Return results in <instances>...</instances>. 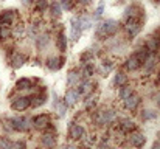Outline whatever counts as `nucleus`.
<instances>
[{
	"mask_svg": "<svg viewBox=\"0 0 160 149\" xmlns=\"http://www.w3.org/2000/svg\"><path fill=\"white\" fill-rule=\"evenodd\" d=\"M31 126H33V120L25 118V117H16V118L8 120V123H6V129L9 127L11 131H17V132L28 131Z\"/></svg>",
	"mask_w": 160,
	"mask_h": 149,
	"instance_id": "1",
	"label": "nucleus"
},
{
	"mask_svg": "<svg viewBox=\"0 0 160 149\" xmlns=\"http://www.w3.org/2000/svg\"><path fill=\"white\" fill-rule=\"evenodd\" d=\"M117 30H118V22L113 20V19H109L97 28V34L103 39V37H107V36H113L117 33Z\"/></svg>",
	"mask_w": 160,
	"mask_h": 149,
	"instance_id": "2",
	"label": "nucleus"
},
{
	"mask_svg": "<svg viewBox=\"0 0 160 149\" xmlns=\"http://www.w3.org/2000/svg\"><path fill=\"white\" fill-rule=\"evenodd\" d=\"M113 118H115V110H112V109H103V110L97 112V115H95V121L98 124H107Z\"/></svg>",
	"mask_w": 160,
	"mask_h": 149,
	"instance_id": "3",
	"label": "nucleus"
},
{
	"mask_svg": "<svg viewBox=\"0 0 160 149\" xmlns=\"http://www.w3.org/2000/svg\"><path fill=\"white\" fill-rule=\"evenodd\" d=\"M12 109L16 110V112H23V110H27L30 106H31V99L28 98V97H19V98L12 99Z\"/></svg>",
	"mask_w": 160,
	"mask_h": 149,
	"instance_id": "4",
	"label": "nucleus"
},
{
	"mask_svg": "<svg viewBox=\"0 0 160 149\" xmlns=\"http://www.w3.org/2000/svg\"><path fill=\"white\" fill-rule=\"evenodd\" d=\"M16 11H2L0 12V27H11L16 22Z\"/></svg>",
	"mask_w": 160,
	"mask_h": 149,
	"instance_id": "5",
	"label": "nucleus"
},
{
	"mask_svg": "<svg viewBox=\"0 0 160 149\" xmlns=\"http://www.w3.org/2000/svg\"><path fill=\"white\" fill-rule=\"evenodd\" d=\"M70 37H72V41L73 42H76L78 39H79V36H81V33H82V30H81V27H79V22H78V17H73V19H70Z\"/></svg>",
	"mask_w": 160,
	"mask_h": 149,
	"instance_id": "6",
	"label": "nucleus"
},
{
	"mask_svg": "<svg viewBox=\"0 0 160 149\" xmlns=\"http://www.w3.org/2000/svg\"><path fill=\"white\" fill-rule=\"evenodd\" d=\"M52 123H50V117L45 115V113H41V115H36L33 118V126L38 127V129H45L48 127Z\"/></svg>",
	"mask_w": 160,
	"mask_h": 149,
	"instance_id": "7",
	"label": "nucleus"
},
{
	"mask_svg": "<svg viewBox=\"0 0 160 149\" xmlns=\"http://www.w3.org/2000/svg\"><path fill=\"white\" fill-rule=\"evenodd\" d=\"M68 135H70V138H73V140H79V138H84L86 131H84L82 126L72 123V126L68 127Z\"/></svg>",
	"mask_w": 160,
	"mask_h": 149,
	"instance_id": "8",
	"label": "nucleus"
},
{
	"mask_svg": "<svg viewBox=\"0 0 160 149\" xmlns=\"http://www.w3.org/2000/svg\"><path fill=\"white\" fill-rule=\"evenodd\" d=\"M79 97H81V95L78 93V90H68V92L65 93V97H64L65 106H75V104L78 102Z\"/></svg>",
	"mask_w": 160,
	"mask_h": 149,
	"instance_id": "9",
	"label": "nucleus"
},
{
	"mask_svg": "<svg viewBox=\"0 0 160 149\" xmlns=\"http://www.w3.org/2000/svg\"><path fill=\"white\" fill-rule=\"evenodd\" d=\"M143 65V62L134 54V56H131L129 59H128V62H126V68L128 70H131V72H135V70H138L140 67Z\"/></svg>",
	"mask_w": 160,
	"mask_h": 149,
	"instance_id": "10",
	"label": "nucleus"
},
{
	"mask_svg": "<svg viewBox=\"0 0 160 149\" xmlns=\"http://www.w3.org/2000/svg\"><path fill=\"white\" fill-rule=\"evenodd\" d=\"M129 142H131V145H132L134 148H142V146L145 145L146 138H145V135L135 132V134H132V135L129 137Z\"/></svg>",
	"mask_w": 160,
	"mask_h": 149,
	"instance_id": "11",
	"label": "nucleus"
},
{
	"mask_svg": "<svg viewBox=\"0 0 160 149\" xmlns=\"http://www.w3.org/2000/svg\"><path fill=\"white\" fill-rule=\"evenodd\" d=\"M124 101V107L128 109V110H134L137 106H138V102H140V98L137 97V95H134V93H131L128 98L123 99Z\"/></svg>",
	"mask_w": 160,
	"mask_h": 149,
	"instance_id": "12",
	"label": "nucleus"
},
{
	"mask_svg": "<svg viewBox=\"0 0 160 149\" xmlns=\"http://www.w3.org/2000/svg\"><path fill=\"white\" fill-rule=\"evenodd\" d=\"M64 61H65L64 57H59V59H58V57H50V59L45 62V65H47L50 70L56 72V70H59V68L64 65Z\"/></svg>",
	"mask_w": 160,
	"mask_h": 149,
	"instance_id": "13",
	"label": "nucleus"
},
{
	"mask_svg": "<svg viewBox=\"0 0 160 149\" xmlns=\"http://www.w3.org/2000/svg\"><path fill=\"white\" fill-rule=\"evenodd\" d=\"M92 90H93V84H92L90 81H84V82H81V84H79L78 93H79V95H82V97H87V95H90V93H92Z\"/></svg>",
	"mask_w": 160,
	"mask_h": 149,
	"instance_id": "14",
	"label": "nucleus"
},
{
	"mask_svg": "<svg viewBox=\"0 0 160 149\" xmlns=\"http://www.w3.org/2000/svg\"><path fill=\"white\" fill-rule=\"evenodd\" d=\"M41 143H42V146H45V148H54V145H56V138H54L53 134H44L42 135V138H41Z\"/></svg>",
	"mask_w": 160,
	"mask_h": 149,
	"instance_id": "15",
	"label": "nucleus"
},
{
	"mask_svg": "<svg viewBox=\"0 0 160 149\" xmlns=\"http://www.w3.org/2000/svg\"><path fill=\"white\" fill-rule=\"evenodd\" d=\"M25 61H27V57H25L23 54H20V53H16V54H12V57H11V64H12L14 68H20V67L25 64Z\"/></svg>",
	"mask_w": 160,
	"mask_h": 149,
	"instance_id": "16",
	"label": "nucleus"
},
{
	"mask_svg": "<svg viewBox=\"0 0 160 149\" xmlns=\"http://www.w3.org/2000/svg\"><path fill=\"white\" fill-rule=\"evenodd\" d=\"M120 129H121L123 132H132V131L135 129V124H134V121H132V120L123 118V120L120 121Z\"/></svg>",
	"mask_w": 160,
	"mask_h": 149,
	"instance_id": "17",
	"label": "nucleus"
},
{
	"mask_svg": "<svg viewBox=\"0 0 160 149\" xmlns=\"http://www.w3.org/2000/svg\"><path fill=\"white\" fill-rule=\"evenodd\" d=\"M31 87H33V84H31V81L27 79V78H22V79H19V81L16 82V89H17V90H30Z\"/></svg>",
	"mask_w": 160,
	"mask_h": 149,
	"instance_id": "18",
	"label": "nucleus"
},
{
	"mask_svg": "<svg viewBox=\"0 0 160 149\" xmlns=\"http://www.w3.org/2000/svg\"><path fill=\"white\" fill-rule=\"evenodd\" d=\"M30 99H31V106L33 107H41L47 101V95L45 93H39V95H34L33 98H30Z\"/></svg>",
	"mask_w": 160,
	"mask_h": 149,
	"instance_id": "19",
	"label": "nucleus"
},
{
	"mask_svg": "<svg viewBox=\"0 0 160 149\" xmlns=\"http://www.w3.org/2000/svg\"><path fill=\"white\" fill-rule=\"evenodd\" d=\"M56 45H58V50H59V51H65V50H67V37H65L64 33H59V34H58Z\"/></svg>",
	"mask_w": 160,
	"mask_h": 149,
	"instance_id": "20",
	"label": "nucleus"
},
{
	"mask_svg": "<svg viewBox=\"0 0 160 149\" xmlns=\"http://www.w3.org/2000/svg\"><path fill=\"white\" fill-rule=\"evenodd\" d=\"M126 81H128L126 75H124L123 72H118V73L115 75V78H113V86H115V87H121V86L126 84Z\"/></svg>",
	"mask_w": 160,
	"mask_h": 149,
	"instance_id": "21",
	"label": "nucleus"
},
{
	"mask_svg": "<svg viewBox=\"0 0 160 149\" xmlns=\"http://www.w3.org/2000/svg\"><path fill=\"white\" fill-rule=\"evenodd\" d=\"M78 22H79L81 30H89V28L92 27V19H89V17H86V16L79 17V19H78Z\"/></svg>",
	"mask_w": 160,
	"mask_h": 149,
	"instance_id": "22",
	"label": "nucleus"
},
{
	"mask_svg": "<svg viewBox=\"0 0 160 149\" xmlns=\"http://www.w3.org/2000/svg\"><path fill=\"white\" fill-rule=\"evenodd\" d=\"M61 11H62L61 5H59L58 2H52V5H50V12H52V16H53V17H59V16H61Z\"/></svg>",
	"mask_w": 160,
	"mask_h": 149,
	"instance_id": "23",
	"label": "nucleus"
},
{
	"mask_svg": "<svg viewBox=\"0 0 160 149\" xmlns=\"http://www.w3.org/2000/svg\"><path fill=\"white\" fill-rule=\"evenodd\" d=\"M47 8H48V0H36L34 9H36L38 12H44Z\"/></svg>",
	"mask_w": 160,
	"mask_h": 149,
	"instance_id": "24",
	"label": "nucleus"
},
{
	"mask_svg": "<svg viewBox=\"0 0 160 149\" xmlns=\"http://www.w3.org/2000/svg\"><path fill=\"white\" fill-rule=\"evenodd\" d=\"M95 106H97V97H93V95H90L89 98L84 101V107H86L87 110H92V109H95Z\"/></svg>",
	"mask_w": 160,
	"mask_h": 149,
	"instance_id": "25",
	"label": "nucleus"
},
{
	"mask_svg": "<svg viewBox=\"0 0 160 149\" xmlns=\"http://www.w3.org/2000/svg\"><path fill=\"white\" fill-rule=\"evenodd\" d=\"M131 93H132V87H129V86H126V84L120 87V98L121 99L128 98Z\"/></svg>",
	"mask_w": 160,
	"mask_h": 149,
	"instance_id": "26",
	"label": "nucleus"
},
{
	"mask_svg": "<svg viewBox=\"0 0 160 149\" xmlns=\"http://www.w3.org/2000/svg\"><path fill=\"white\" fill-rule=\"evenodd\" d=\"M159 44H157V41H156V37H151L149 41H148V44H146V48L149 50V53H154V51H157L159 50Z\"/></svg>",
	"mask_w": 160,
	"mask_h": 149,
	"instance_id": "27",
	"label": "nucleus"
},
{
	"mask_svg": "<svg viewBox=\"0 0 160 149\" xmlns=\"http://www.w3.org/2000/svg\"><path fill=\"white\" fill-rule=\"evenodd\" d=\"M93 70H95V68H93V64H89V62L82 67V73H84L86 78H90V76L93 75Z\"/></svg>",
	"mask_w": 160,
	"mask_h": 149,
	"instance_id": "28",
	"label": "nucleus"
},
{
	"mask_svg": "<svg viewBox=\"0 0 160 149\" xmlns=\"http://www.w3.org/2000/svg\"><path fill=\"white\" fill-rule=\"evenodd\" d=\"M143 64H145V72H146V73H149V72L152 70V67H154V57H152V56H149Z\"/></svg>",
	"mask_w": 160,
	"mask_h": 149,
	"instance_id": "29",
	"label": "nucleus"
},
{
	"mask_svg": "<svg viewBox=\"0 0 160 149\" xmlns=\"http://www.w3.org/2000/svg\"><path fill=\"white\" fill-rule=\"evenodd\" d=\"M11 36L9 27H0V39H8Z\"/></svg>",
	"mask_w": 160,
	"mask_h": 149,
	"instance_id": "30",
	"label": "nucleus"
},
{
	"mask_svg": "<svg viewBox=\"0 0 160 149\" xmlns=\"http://www.w3.org/2000/svg\"><path fill=\"white\" fill-rule=\"evenodd\" d=\"M79 81V75H78V72H72V73H68V84H76Z\"/></svg>",
	"mask_w": 160,
	"mask_h": 149,
	"instance_id": "31",
	"label": "nucleus"
},
{
	"mask_svg": "<svg viewBox=\"0 0 160 149\" xmlns=\"http://www.w3.org/2000/svg\"><path fill=\"white\" fill-rule=\"evenodd\" d=\"M143 120H154L156 117H157V113L156 112H152V110H143Z\"/></svg>",
	"mask_w": 160,
	"mask_h": 149,
	"instance_id": "32",
	"label": "nucleus"
},
{
	"mask_svg": "<svg viewBox=\"0 0 160 149\" xmlns=\"http://www.w3.org/2000/svg\"><path fill=\"white\" fill-rule=\"evenodd\" d=\"M59 5H61V8H62V9H65V11H70V9H72V6H73L72 0H61V2H59Z\"/></svg>",
	"mask_w": 160,
	"mask_h": 149,
	"instance_id": "33",
	"label": "nucleus"
},
{
	"mask_svg": "<svg viewBox=\"0 0 160 149\" xmlns=\"http://www.w3.org/2000/svg\"><path fill=\"white\" fill-rule=\"evenodd\" d=\"M23 148H25L23 142H12V143H9V146L6 149H23Z\"/></svg>",
	"mask_w": 160,
	"mask_h": 149,
	"instance_id": "34",
	"label": "nucleus"
},
{
	"mask_svg": "<svg viewBox=\"0 0 160 149\" xmlns=\"http://www.w3.org/2000/svg\"><path fill=\"white\" fill-rule=\"evenodd\" d=\"M48 44V36H41V37H38V47L39 48H44V45H47Z\"/></svg>",
	"mask_w": 160,
	"mask_h": 149,
	"instance_id": "35",
	"label": "nucleus"
},
{
	"mask_svg": "<svg viewBox=\"0 0 160 149\" xmlns=\"http://www.w3.org/2000/svg\"><path fill=\"white\" fill-rule=\"evenodd\" d=\"M103 11H104V2H101V3L98 5V8H97V11H95V19H100V17L103 16Z\"/></svg>",
	"mask_w": 160,
	"mask_h": 149,
	"instance_id": "36",
	"label": "nucleus"
},
{
	"mask_svg": "<svg viewBox=\"0 0 160 149\" xmlns=\"http://www.w3.org/2000/svg\"><path fill=\"white\" fill-rule=\"evenodd\" d=\"M54 107H56V109H59V115H61V117H64V115H65V106H62L59 99H56Z\"/></svg>",
	"mask_w": 160,
	"mask_h": 149,
	"instance_id": "37",
	"label": "nucleus"
},
{
	"mask_svg": "<svg viewBox=\"0 0 160 149\" xmlns=\"http://www.w3.org/2000/svg\"><path fill=\"white\" fill-rule=\"evenodd\" d=\"M23 31H25V28H23L22 25H16V28H14V36H16V37H20V36L23 34Z\"/></svg>",
	"mask_w": 160,
	"mask_h": 149,
	"instance_id": "38",
	"label": "nucleus"
},
{
	"mask_svg": "<svg viewBox=\"0 0 160 149\" xmlns=\"http://www.w3.org/2000/svg\"><path fill=\"white\" fill-rule=\"evenodd\" d=\"M112 70V62L110 61H106L104 64H103V67H101V72L103 73H107V72H110Z\"/></svg>",
	"mask_w": 160,
	"mask_h": 149,
	"instance_id": "39",
	"label": "nucleus"
},
{
	"mask_svg": "<svg viewBox=\"0 0 160 149\" xmlns=\"http://www.w3.org/2000/svg\"><path fill=\"white\" fill-rule=\"evenodd\" d=\"M9 143H11V142H8V138H3V140L0 142V149H6L9 146Z\"/></svg>",
	"mask_w": 160,
	"mask_h": 149,
	"instance_id": "40",
	"label": "nucleus"
},
{
	"mask_svg": "<svg viewBox=\"0 0 160 149\" xmlns=\"http://www.w3.org/2000/svg\"><path fill=\"white\" fill-rule=\"evenodd\" d=\"M97 149H110V146H109L107 143H100V145H98V148H97Z\"/></svg>",
	"mask_w": 160,
	"mask_h": 149,
	"instance_id": "41",
	"label": "nucleus"
},
{
	"mask_svg": "<svg viewBox=\"0 0 160 149\" xmlns=\"http://www.w3.org/2000/svg\"><path fill=\"white\" fill-rule=\"evenodd\" d=\"M78 2H79V3H84V5H86V3H89V0H78Z\"/></svg>",
	"mask_w": 160,
	"mask_h": 149,
	"instance_id": "42",
	"label": "nucleus"
},
{
	"mask_svg": "<svg viewBox=\"0 0 160 149\" xmlns=\"http://www.w3.org/2000/svg\"><path fill=\"white\" fill-rule=\"evenodd\" d=\"M152 149H160V145H159V143H157V145H154V146H152Z\"/></svg>",
	"mask_w": 160,
	"mask_h": 149,
	"instance_id": "43",
	"label": "nucleus"
},
{
	"mask_svg": "<svg viewBox=\"0 0 160 149\" xmlns=\"http://www.w3.org/2000/svg\"><path fill=\"white\" fill-rule=\"evenodd\" d=\"M22 2H23V5H28V3H30L31 0H22Z\"/></svg>",
	"mask_w": 160,
	"mask_h": 149,
	"instance_id": "44",
	"label": "nucleus"
},
{
	"mask_svg": "<svg viewBox=\"0 0 160 149\" xmlns=\"http://www.w3.org/2000/svg\"><path fill=\"white\" fill-rule=\"evenodd\" d=\"M65 149H75V146H65Z\"/></svg>",
	"mask_w": 160,
	"mask_h": 149,
	"instance_id": "45",
	"label": "nucleus"
},
{
	"mask_svg": "<svg viewBox=\"0 0 160 149\" xmlns=\"http://www.w3.org/2000/svg\"><path fill=\"white\" fill-rule=\"evenodd\" d=\"M159 106H160V101H159Z\"/></svg>",
	"mask_w": 160,
	"mask_h": 149,
	"instance_id": "46",
	"label": "nucleus"
},
{
	"mask_svg": "<svg viewBox=\"0 0 160 149\" xmlns=\"http://www.w3.org/2000/svg\"><path fill=\"white\" fill-rule=\"evenodd\" d=\"M159 57H160V54H159Z\"/></svg>",
	"mask_w": 160,
	"mask_h": 149,
	"instance_id": "47",
	"label": "nucleus"
}]
</instances>
